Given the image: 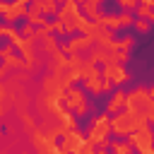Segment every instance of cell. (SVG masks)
Wrapping results in <instances>:
<instances>
[{"mask_svg": "<svg viewBox=\"0 0 154 154\" xmlns=\"http://www.w3.org/2000/svg\"><path fill=\"white\" fill-rule=\"evenodd\" d=\"M75 2H77V5H82V2H87V0H75Z\"/></svg>", "mask_w": 154, "mask_h": 154, "instance_id": "obj_30", "label": "cell"}, {"mask_svg": "<svg viewBox=\"0 0 154 154\" xmlns=\"http://www.w3.org/2000/svg\"><path fill=\"white\" fill-rule=\"evenodd\" d=\"M118 19H120V29H130L135 22V14L132 12H118Z\"/></svg>", "mask_w": 154, "mask_h": 154, "instance_id": "obj_22", "label": "cell"}, {"mask_svg": "<svg viewBox=\"0 0 154 154\" xmlns=\"http://www.w3.org/2000/svg\"><path fill=\"white\" fill-rule=\"evenodd\" d=\"M2 96H5V84H2V79H0V101H2Z\"/></svg>", "mask_w": 154, "mask_h": 154, "instance_id": "obj_28", "label": "cell"}, {"mask_svg": "<svg viewBox=\"0 0 154 154\" xmlns=\"http://www.w3.org/2000/svg\"><path fill=\"white\" fill-rule=\"evenodd\" d=\"M96 24H99V26H106V29H111V31H118V29H120L118 14H101V19H99Z\"/></svg>", "mask_w": 154, "mask_h": 154, "instance_id": "obj_17", "label": "cell"}, {"mask_svg": "<svg viewBox=\"0 0 154 154\" xmlns=\"http://www.w3.org/2000/svg\"><path fill=\"white\" fill-rule=\"evenodd\" d=\"M87 142L96 149V147H103V149H108V144H111V116L106 113V111H101L94 120H91V128H89V132H87Z\"/></svg>", "mask_w": 154, "mask_h": 154, "instance_id": "obj_2", "label": "cell"}, {"mask_svg": "<svg viewBox=\"0 0 154 154\" xmlns=\"http://www.w3.org/2000/svg\"><path fill=\"white\" fill-rule=\"evenodd\" d=\"M125 111H130L140 118H147L154 111V99L149 96V87H144V84L132 87L125 94Z\"/></svg>", "mask_w": 154, "mask_h": 154, "instance_id": "obj_1", "label": "cell"}, {"mask_svg": "<svg viewBox=\"0 0 154 154\" xmlns=\"http://www.w3.org/2000/svg\"><path fill=\"white\" fill-rule=\"evenodd\" d=\"M108 152L111 154H132V144L128 140H111Z\"/></svg>", "mask_w": 154, "mask_h": 154, "instance_id": "obj_15", "label": "cell"}, {"mask_svg": "<svg viewBox=\"0 0 154 154\" xmlns=\"http://www.w3.org/2000/svg\"><path fill=\"white\" fill-rule=\"evenodd\" d=\"M140 5H144V7H152V10H154V0H140Z\"/></svg>", "mask_w": 154, "mask_h": 154, "instance_id": "obj_26", "label": "cell"}, {"mask_svg": "<svg viewBox=\"0 0 154 154\" xmlns=\"http://www.w3.org/2000/svg\"><path fill=\"white\" fill-rule=\"evenodd\" d=\"M128 142L132 144V149L137 154H154V130H152V125L147 123V125L137 128L135 132H130Z\"/></svg>", "mask_w": 154, "mask_h": 154, "instance_id": "obj_5", "label": "cell"}, {"mask_svg": "<svg viewBox=\"0 0 154 154\" xmlns=\"http://www.w3.org/2000/svg\"><path fill=\"white\" fill-rule=\"evenodd\" d=\"M60 46H58V36H53V34H48L46 38H41V51H46V53H55Z\"/></svg>", "mask_w": 154, "mask_h": 154, "instance_id": "obj_18", "label": "cell"}, {"mask_svg": "<svg viewBox=\"0 0 154 154\" xmlns=\"http://www.w3.org/2000/svg\"><path fill=\"white\" fill-rule=\"evenodd\" d=\"M132 26H135V31H137V34H142V36H147V34L152 31V24H149L147 19H137V17H135Z\"/></svg>", "mask_w": 154, "mask_h": 154, "instance_id": "obj_19", "label": "cell"}, {"mask_svg": "<svg viewBox=\"0 0 154 154\" xmlns=\"http://www.w3.org/2000/svg\"><path fill=\"white\" fill-rule=\"evenodd\" d=\"M58 0H31L29 2V7H34V10H38L41 14H46V17H55V12H58Z\"/></svg>", "mask_w": 154, "mask_h": 154, "instance_id": "obj_13", "label": "cell"}, {"mask_svg": "<svg viewBox=\"0 0 154 154\" xmlns=\"http://www.w3.org/2000/svg\"><path fill=\"white\" fill-rule=\"evenodd\" d=\"M113 58H116V63H123V65H125V63L130 60V51H116Z\"/></svg>", "mask_w": 154, "mask_h": 154, "instance_id": "obj_24", "label": "cell"}, {"mask_svg": "<svg viewBox=\"0 0 154 154\" xmlns=\"http://www.w3.org/2000/svg\"><path fill=\"white\" fill-rule=\"evenodd\" d=\"M0 58H2V65L7 67V70H24V60H22V55L7 43V46H0Z\"/></svg>", "mask_w": 154, "mask_h": 154, "instance_id": "obj_9", "label": "cell"}, {"mask_svg": "<svg viewBox=\"0 0 154 154\" xmlns=\"http://www.w3.org/2000/svg\"><path fill=\"white\" fill-rule=\"evenodd\" d=\"M147 123H149L147 118H140V116H135V113H130V111L123 108V111H118L111 118V132L118 135V137H128L130 132H135L137 128H142Z\"/></svg>", "mask_w": 154, "mask_h": 154, "instance_id": "obj_3", "label": "cell"}, {"mask_svg": "<svg viewBox=\"0 0 154 154\" xmlns=\"http://www.w3.org/2000/svg\"><path fill=\"white\" fill-rule=\"evenodd\" d=\"M19 34H22L24 38H34L36 26H34V24H29V22H24V24H22V29H19Z\"/></svg>", "mask_w": 154, "mask_h": 154, "instance_id": "obj_23", "label": "cell"}, {"mask_svg": "<svg viewBox=\"0 0 154 154\" xmlns=\"http://www.w3.org/2000/svg\"><path fill=\"white\" fill-rule=\"evenodd\" d=\"M91 46H94V38H91V36L77 34V36H72V38L63 46V51H65V53H82V51H89Z\"/></svg>", "mask_w": 154, "mask_h": 154, "instance_id": "obj_10", "label": "cell"}, {"mask_svg": "<svg viewBox=\"0 0 154 154\" xmlns=\"http://www.w3.org/2000/svg\"><path fill=\"white\" fill-rule=\"evenodd\" d=\"M120 12H135V7L140 5V0H116Z\"/></svg>", "mask_w": 154, "mask_h": 154, "instance_id": "obj_21", "label": "cell"}, {"mask_svg": "<svg viewBox=\"0 0 154 154\" xmlns=\"http://www.w3.org/2000/svg\"><path fill=\"white\" fill-rule=\"evenodd\" d=\"M84 132L79 130V128H72V130H65L63 132V142H60V149L65 152V154H75V152H79L82 149V144H84Z\"/></svg>", "mask_w": 154, "mask_h": 154, "instance_id": "obj_8", "label": "cell"}, {"mask_svg": "<svg viewBox=\"0 0 154 154\" xmlns=\"http://www.w3.org/2000/svg\"><path fill=\"white\" fill-rule=\"evenodd\" d=\"M101 77H106V79H111V84L113 87H120V84H125L128 79H130V72H128V67L123 65V63H106V65H101Z\"/></svg>", "mask_w": 154, "mask_h": 154, "instance_id": "obj_6", "label": "cell"}, {"mask_svg": "<svg viewBox=\"0 0 154 154\" xmlns=\"http://www.w3.org/2000/svg\"><path fill=\"white\" fill-rule=\"evenodd\" d=\"M26 7H29V0H10L7 2V7H5V12H2V24H17L19 19H24V14H26Z\"/></svg>", "mask_w": 154, "mask_h": 154, "instance_id": "obj_7", "label": "cell"}, {"mask_svg": "<svg viewBox=\"0 0 154 154\" xmlns=\"http://www.w3.org/2000/svg\"><path fill=\"white\" fill-rule=\"evenodd\" d=\"M24 19H26L29 24H34V26H43V24L48 22V17H46V14H41L38 10H34V7H26V14H24Z\"/></svg>", "mask_w": 154, "mask_h": 154, "instance_id": "obj_16", "label": "cell"}, {"mask_svg": "<svg viewBox=\"0 0 154 154\" xmlns=\"http://www.w3.org/2000/svg\"><path fill=\"white\" fill-rule=\"evenodd\" d=\"M63 106L75 116V118H82L89 113V101H87V91L82 87H67L65 89V96H63Z\"/></svg>", "mask_w": 154, "mask_h": 154, "instance_id": "obj_4", "label": "cell"}, {"mask_svg": "<svg viewBox=\"0 0 154 154\" xmlns=\"http://www.w3.org/2000/svg\"><path fill=\"white\" fill-rule=\"evenodd\" d=\"M94 154H111V152H108V149H103V147H96V149H94Z\"/></svg>", "mask_w": 154, "mask_h": 154, "instance_id": "obj_27", "label": "cell"}, {"mask_svg": "<svg viewBox=\"0 0 154 154\" xmlns=\"http://www.w3.org/2000/svg\"><path fill=\"white\" fill-rule=\"evenodd\" d=\"M125 94H128V91H123V89H118V87H116V91L108 96V101H106V108H103V111H106L108 116H116L118 111H123V108H125Z\"/></svg>", "mask_w": 154, "mask_h": 154, "instance_id": "obj_12", "label": "cell"}, {"mask_svg": "<svg viewBox=\"0 0 154 154\" xmlns=\"http://www.w3.org/2000/svg\"><path fill=\"white\" fill-rule=\"evenodd\" d=\"M113 53H116V51H108V48H103V46H91L87 60L94 63V65H106V63H113V60H116Z\"/></svg>", "mask_w": 154, "mask_h": 154, "instance_id": "obj_11", "label": "cell"}, {"mask_svg": "<svg viewBox=\"0 0 154 154\" xmlns=\"http://www.w3.org/2000/svg\"><path fill=\"white\" fill-rule=\"evenodd\" d=\"M147 120H149V125H154V111H152V113L147 116Z\"/></svg>", "mask_w": 154, "mask_h": 154, "instance_id": "obj_29", "label": "cell"}, {"mask_svg": "<svg viewBox=\"0 0 154 154\" xmlns=\"http://www.w3.org/2000/svg\"><path fill=\"white\" fill-rule=\"evenodd\" d=\"M132 46H135V36L132 34H123L118 38V51H130Z\"/></svg>", "mask_w": 154, "mask_h": 154, "instance_id": "obj_20", "label": "cell"}, {"mask_svg": "<svg viewBox=\"0 0 154 154\" xmlns=\"http://www.w3.org/2000/svg\"><path fill=\"white\" fill-rule=\"evenodd\" d=\"M111 89H113V84H111V79H106V77H101V94H111Z\"/></svg>", "mask_w": 154, "mask_h": 154, "instance_id": "obj_25", "label": "cell"}, {"mask_svg": "<svg viewBox=\"0 0 154 154\" xmlns=\"http://www.w3.org/2000/svg\"><path fill=\"white\" fill-rule=\"evenodd\" d=\"M82 89L87 91V94H94V96H99L101 94V75H91V77H84L82 79Z\"/></svg>", "mask_w": 154, "mask_h": 154, "instance_id": "obj_14", "label": "cell"}]
</instances>
